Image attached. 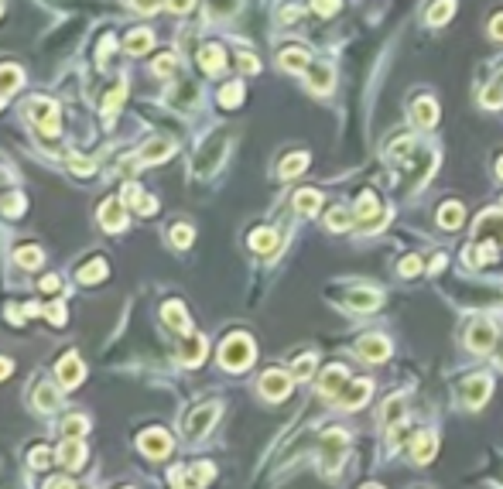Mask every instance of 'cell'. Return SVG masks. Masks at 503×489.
I'll use <instances>...</instances> for the list:
<instances>
[{
	"label": "cell",
	"mask_w": 503,
	"mask_h": 489,
	"mask_svg": "<svg viewBox=\"0 0 503 489\" xmlns=\"http://www.w3.org/2000/svg\"><path fill=\"white\" fill-rule=\"evenodd\" d=\"M319 206H322V196L311 192V189H302V192L294 196V209H298L302 215H315L319 213Z\"/></svg>",
	"instance_id": "f546056e"
},
{
	"label": "cell",
	"mask_w": 503,
	"mask_h": 489,
	"mask_svg": "<svg viewBox=\"0 0 503 489\" xmlns=\"http://www.w3.org/2000/svg\"><path fill=\"white\" fill-rule=\"evenodd\" d=\"M123 96H127V89H123V86H116L114 93L106 96V103H103V113H106V120H114V117H116V106L123 103Z\"/></svg>",
	"instance_id": "b9f144b4"
},
{
	"label": "cell",
	"mask_w": 503,
	"mask_h": 489,
	"mask_svg": "<svg viewBox=\"0 0 503 489\" xmlns=\"http://www.w3.org/2000/svg\"><path fill=\"white\" fill-rule=\"evenodd\" d=\"M82 373H86V370H82V363H79L76 352H69V356L58 363V380H62L65 387H76L79 380H82Z\"/></svg>",
	"instance_id": "ffe728a7"
},
{
	"label": "cell",
	"mask_w": 503,
	"mask_h": 489,
	"mask_svg": "<svg viewBox=\"0 0 503 489\" xmlns=\"http://www.w3.org/2000/svg\"><path fill=\"white\" fill-rule=\"evenodd\" d=\"M465 219V209L459 206V202H446L442 209H438V223L446 226V230H459Z\"/></svg>",
	"instance_id": "4316f807"
},
{
	"label": "cell",
	"mask_w": 503,
	"mask_h": 489,
	"mask_svg": "<svg viewBox=\"0 0 503 489\" xmlns=\"http://www.w3.org/2000/svg\"><path fill=\"white\" fill-rule=\"evenodd\" d=\"M223 154H226V140L223 137H216L209 140L199 154H195V172L199 175H209V172H216L219 168V161H223Z\"/></svg>",
	"instance_id": "52a82bcc"
},
{
	"label": "cell",
	"mask_w": 503,
	"mask_h": 489,
	"mask_svg": "<svg viewBox=\"0 0 503 489\" xmlns=\"http://www.w3.org/2000/svg\"><path fill=\"white\" fill-rule=\"evenodd\" d=\"M123 45H127V52H131V55H140V52H148V48L155 45V35H151L148 28H137V31H131V35H127V41H123Z\"/></svg>",
	"instance_id": "f1b7e54d"
},
{
	"label": "cell",
	"mask_w": 503,
	"mask_h": 489,
	"mask_svg": "<svg viewBox=\"0 0 503 489\" xmlns=\"http://www.w3.org/2000/svg\"><path fill=\"white\" fill-rule=\"evenodd\" d=\"M490 397V376H472L463 387L465 408H483V400Z\"/></svg>",
	"instance_id": "9a60e30c"
},
{
	"label": "cell",
	"mask_w": 503,
	"mask_h": 489,
	"mask_svg": "<svg viewBox=\"0 0 503 489\" xmlns=\"http://www.w3.org/2000/svg\"><path fill=\"white\" fill-rule=\"evenodd\" d=\"M21 69L18 65H0V96H11L14 89L21 86Z\"/></svg>",
	"instance_id": "4dcf8cb0"
},
{
	"label": "cell",
	"mask_w": 503,
	"mask_h": 489,
	"mask_svg": "<svg viewBox=\"0 0 503 489\" xmlns=\"http://www.w3.org/2000/svg\"><path fill=\"white\" fill-rule=\"evenodd\" d=\"M219 103H223V106H240V103H243V86H240V82H226V86H223V89H219Z\"/></svg>",
	"instance_id": "e575fe53"
},
{
	"label": "cell",
	"mask_w": 503,
	"mask_h": 489,
	"mask_svg": "<svg viewBox=\"0 0 503 489\" xmlns=\"http://www.w3.org/2000/svg\"><path fill=\"white\" fill-rule=\"evenodd\" d=\"M442 267H446V257H435V260H431V274H438Z\"/></svg>",
	"instance_id": "91938a15"
},
{
	"label": "cell",
	"mask_w": 503,
	"mask_h": 489,
	"mask_svg": "<svg viewBox=\"0 0 503 489\" xmlns=\"http://www.w3.org/2000/svg\"><path fill=\"white\" fill-rule=\"evenodd\" d=\"M165 0H134V7L140 11V14H151V11H157Z\"/></svg>",
	"instance_id": "db71d44e"
},
{
	"label": "cell",
	"mask_w": 503,
	"mask_h": 489,
	"mask_svg": "<svg viewBox=\"0 0 503 489\" xmlns=\"http://www.w3.org/2000/svg\"><path fill=\"white\" fill-rule=\"evenodd\" d=\"M411 110H414V113H411V120H414L418 127H435V123H438V103H435V99H428V96L418 99Z\"/></svg>",
	"instance_id": "ac0fdd59"
},
{
	"label": "cell",
	"mask_w": 503,
	"mask_h": 489,
	"mask_svg": "<svg viewBox=\"0 0 503 489\" xmlns=\"http://www.w3.org/2000/svg\"><path fill=\"white\" fill-rule=\"evenodd\" d=\"M41 291H58V277H45L41 281Z\"/></svg>",
	"instance_id": "680465c9"
},
{
	"label": "cell",
	"mask_w": 503,
	"mask_h": 489,
	"mask_svg": "<svg viewBox=\"0 0 503 489\" xmlns=\"http://www.w3.org/2000/svg\"><path fill=\"white\" fill-rule=\"evenodd\" d=\"M86 428H89V425H86L82 417H65V425H62L65 438H82V434H86Z\"/></svg>",
	"instance_id": "7bdbcfd3"
},
{
	"label": "cell",
	"mask_w": 503,
	"mask_h": 489,
	"mask_svg": "<svg viewBox=\"0 0 503 489\" xmlns=\"http://www.w3.org/2000/svg\"><path fill=\"white\" fill-rule=\"evenodd\" d=\"M435 449H438V442H435V434L431 431H425V434H418L414 438V445H411V459L414 462H431V455H435Z\"/></svg>",
	"instance_id": "7402d4cb"
},
{
	"label": "cell",
	"mask_w": 503,
	"mask_h": 489,
	"mask_svg": "<svg viewBox=\"0 0 503 489\" xmlns=\"http://www.w3.org/2000/svg\"><path fill=\"white\" fill-rule=\"evenodd\" d=\"M7 373H11V363H7V359H0V380H4Z\"/></svg>",
	"instance_id": "94428289"
},
{
	"label": "cell",
	"mask_w": 503,
	"mask_h": 489,
	"mask_svg": "<svg viewBox=\"0 0 503 489\" xmlns=\"http://www.w3.org/2000/svg\"><path fill=\"white\" fill-rule=\"evenodd\" d=\"M483 106H486V110L503 106V86H500V82H493V86H486V89H483Z\"/></svg>",
	"instance_id": "60d3db41"
},
{
	"label": "cell",
	"mask_w": 503,
	"mask_h": 489,
	"mask_svg": "<svg viewBox=\"0 0 503 489\" xmlns=\"http://www.w3.org/2000/svg\"><path fill=\"white\" fill-rule=\"evenodd\" d=\"M472 240L486 250V260H493L497 250H503V215L500 213H483L476 223V233Z\"/></svg>",
	"instance_id": "6da1fadb"
},
{
	"label": "cell",
	"mask_w": 503,
	"mask_h": 489,
	"mask_svg": "<svg viewBox=\"0 0 503 489\" xmlns=\"http://www.w3.org/2000/svg\"><path fill=\"white\" fill-rule=\"evenodd\" d=\"M346 449H349L346 431H329V434H322V442H319V462H322V469H326V472L339 469V462H343Z\"/></svg>",
	"instance_id": "3957f363"
},
{
	"label": "cell",
	"mask_w": 503,
	"mask_h": 489,
	"mask_svg": "<svg viewBox=\"0 0 503 489\" xmlns=\"http://www.w3.org/2000/svg\"><path fill=\"white\" fill-rule=\"evenodd\" d=\"M140 451H144V455H151V459H165V455L172 451V438H168V431L148 428L144 434H140Z\"/></svg>",
	"instance_id": "30bf717a"
},
{
	"label": "cell",
	"mask_w": 503,
	"mask_h": 489,
	"mask_svg": "<svg viewBox=\"0 0 503 489\" xmlns=\"http://www.w3.org/2000/svg\"><path fill=\"white\" fill-rule=\"evenodd\" d=\"M28 110H31V120L38 123V130L45 137H58V106L52 99L41 96V99H35Z\"/></svg>",
	"instance_id": "5b68a950"
},
{
	"label": "cell",
	"mask_w": 503,
	"mask_h": 489,
	"mask_svg": "<svg viewBox=\"0 0 503 489\" xmlns=\"http://www.w3.org/2000/svg\"><path fill=\"white\" fill-rule=\"evenodd\" d=\"M240 69L250 76V72H260V62L253 59V55H240Z\"/></svg>",
	"instance_id": "f5cc1de1"
},
{
	"label": "cell",
	"mask_w": 503,
	"mask_h": 489,
	"mask_svg": "<svg viewBox=\"0 0 503 489\" xmlns=\"http://www.w3.org/2000/svg\"><path fill=\"white\" fill-rule=\"evenodd\" d=\"M45 489H76V486H72L69 479H58V476H55V479H48V486H45Z\"/></svg>",
	"instance_id": "6f0895ef"
},
{
	"label": "cell",
	"mask_w": 503,
	"mask_h": 489,
	"mask_svg": "<svg viewBox=\"0 0 503 489\" xmlns=\"http://www.w3.org/2000/svg\"><path fill=\"white\" fill-rule=\"evenodd\" d=\"M370 390H373V383H370V380H349L346 387L339 390L336 404H339L343 411H356V408H363V404L370 400Z\"/></svg>",
	"instance_id": "8992f818"
},
{
	"label": "cell",
	"mask_w": 503,
	"mask_h": 489,
	"mask_svg": "<svg viewBox=\"0 0 503 489\" xmlns=\"http://www.w3.org/2000/svg\"><path fill=\"white\" fill-rule=\"evenodd\" d=\"M384 421H387L390 428H401V421H404V397L401 393L390 397L387 404H384Z\"/></svg>",
	"instance_id": "1f68e13d"
},
{
	"label": "cell",
	"mask_w": 503,
	"mask_h": 489,
	"mask_svg": "<svg viewBox=\"0 0 503 489\" xmlns=\"http://www.w3.org/2000/svg\"><path fill=\"white\" fill-rule=\"evenodd\" d=\"M99 223L116 233V230H123V223H127V202L123 198H106L103 206H99Z\"/></svg>",
	"instance_id": "8fae6325"
},
{
	"label": "cell",
	"mask_w": 503,
	"mask_h": 489,
	"mask_svg": "<svg viewBox=\"0 0 503 489\" xmlns=\"http://www.w3.org/2000/svg\"><path fill=\"white\" fill-rule=\"evenodd\" d=\"M401 274L404 277L421 274V260H418V257H404V260H401Z\"/></svg>",
	"instance_id": "c3c4849f"
},
{
	"label": "cell",
	"mask_w": 503,
	"mask_h": 489,
	"mask_svg": "<svg viewBox=\"0 0 503 489\" xmlns=\"http://www.w3.org/2000/svg\"><path fill=\"white\" fill-rule=\"evenodd\" d=\"M202 356H206V339L195 332H185V342H182V359L189 363V366H199L202 363Z\"/></svg>",
	"instance_id": "d6986e66"
},
{
	"label": "cell",
	"mask_w": 503,
	"mask_h": 489,
	"mask_svg": "<svg viewBox=\"0 0 503 489\" xmlns=\"http://www.w3.org/2000/svg\"><path fill=\"white\" fill-rule=\"evenodd\" d=\"M219 363H223L226 370H247V366L253 363V342H250V335H243V332L230 335V339L219 346Z\"/></svg>",
	"instance_id": "7a4b0ae2"
},
{
	"label": "cell",
	"mask_w": 503,
	"mask_h": 489,
	"mask_svg": "<svg viewBox=\"0 0 503 489\" xmlns=\"http://www.w3.org/2000/svg\"><path fill=\"white\" fill-rule=\"evenodd\" d=\"M0 99H4V96H0Z\"/></svg>",
	"instance_id": "03108f58"
},
{
	"label": "cell",
	"mask_w": 503,
	"mask_h": 489,
	"mask_svg": "<svg viewBox=\"0 0 503 489\" xmlns=\"http://www.w3.org/2000/svg\"><path fill=\"white\" fill-rule=\"evenodd\" d=\"M377 213V198L370 196V192H363V196L356 198V209H353V215H356V223H360V226H363V223H373V219H380V215H373Z\"/></svg>",
	"instance_id": "83f0119b"
},
{
	"label": "cell",
	"mask_w": 503,
	"mask_h": 489,
	"mask_svg": "<svg viewBox=\"0 0 503 489\" xmlns=\"http://www.w3.org/2000/svg\"><path fill=\"white\" fill-rule=\"evenodd\" d=\"M346 366H329V370L322 373V380H319V390H322V397H339V390L346 387Z\"/></svg>",
	"instance_id": "5bb4252c"
},
{
	"label": "cell",
	"mask_w": 503,
	"mask_h": 489,
	"mask_svg": "<svg viewBox=\"0 0 503 489\" xmlns=\"http://www.w3.org/2000/svg\"><path fill=\"white\" fill-rule=\"evenodd\" d=\"M490 35H493V38H500V41H503V14H497V18L490 21Z\"/></svg>",
	"instance_id": "9f6ffc18"
},
{
	"label": "cell",
	"mask_w": 503,
	"mask_h": 489,
	"mask_svg": "<svg viewBox=\"0 0 503 489\" xmlns=\"http://www.w3.org/2000/svg\"><path fill=\"white\" fill-rule=\"evenodd\" d=\"M216 417H219V408H216V404H202V408H195L192 414H185V421H182L185 438H189V442L206 438V431L216 425Z\"/></svg>",
	"instance_id": "277c9868"
},
{
	"label": "cell",
	"mask_w": 503,
	"mask_h": 489,
	"mask_svg": "<svg viewBox=\"0 0 503 489\" xmlns=\"http://www.w3.org/2000/svg\"><path fill=\"white\" fill-rule=\"evenodd\" d=\"M465 346L472 352H490L497 346V329L490 322H472L469 325V335H465Z\"/></svg>",
	"instance_id": "9c48e42d"
},
{
	"label": "cell",
	"mask_w": 503,
	"mask_h": 489,
	"mask_svg": "<svg viewBox=\"0 0 503 489\" xmlns=\"http://www.w3.org/2000/svg\"><path fill=\"white\" fill-rule=\"evenodd\" d=\"M349 308H353V312H373V308H377V305H380V291H363V288H356V291H349Z\"/></svg>",
	"instance_id": "603a6c76"
},
{
	"label": "cell",
	"mask_w": 503,
	"mask_h": 489,
	"mask_svg": "<svg viewBox=\"0 0 503 489\" xmlns=\"http://www.w3.org/2000/svg\"><path fill=\"white\" fill-rule=\"evenodd\" d=\"M99 277H106V264L103 260H93V264H86L79 271V281H86V284H96Z\"/></svg>",
	"instance_id": "f35d334b"
},
{
	"label": "cell",
	"mask_w": 503,
	"mask_h": 489,
	"mask_svg": "<svg viewBox=\"0 0 503 489\" xmlns=\"http://www.w3.org/2000/svg\"><path fill=\"white\" fill-rule=\"evenodd\" d=\"M311 373H315V356H298L294 366H291V376L294 380H309Z\"/></svg>",
	"instance_id": "74e56055"
},
{
	"label": "cell",
	"mask_w": 503,
	"mask_h": 489,
	"mask_svg": "<svg viewBox=\"0 0 503 489\" xmlns=\"http://www.w3.org/2000/svg\"><path fill=\"white\" fill-rule=\"evenodd\" d=\"M45 315H48L55 325H62V322H65V308H62V301H52V305L45 308Z\"/></svg>",
	"instance_id": "816d5d0a"
},
{
	"label": "cell",
	"mask_w": 503,
	"mask_h": 489,
	"mask_svg": "<svg viewBox=\"0 0 503 489\" xmlns=\"http://www.w3.org/2000/svg\"><path fill=\"white\" fill-rule=\"evenodd\" d=\"M172 151H175L172 140L157 137V140H148V144H144V151H140V157H137V161H140V164H155V161H165Z\"/></svg>",
	"instance_id": "44dd1931"
},
{
	"label": "cell",
	"mask_w": 503,
	"mask_h": 489,
	"mask_svg": "<svg viewBox=\"0 0 503 489\" xmlns=\"http://www.w3.org/2000/svg\"><path fill=\"white\" fill-rule=\"evenodd\" d=\"M69 164H72V172H79V175H93V161H86V157L72 154L69 157Z\"/></svg>",
	"instance_id": "681fc988"
},
{
	"label": "cell",
	"mask_w": 503,
	"mask_h": 489,
	"mask_svg": "<svg viewBox=\"0 0 503 489\" xmlns=\"http://www.w3.org/2000/svg\"><path fill=\"white\" fill-rule=\"evenodd\" d=\"M349 223H356V215H349V209H343V206H336V209L326 215V226L336 230V233H346Z\"/></svg>",
	"instance_id": "d6a6232c"
},
{
	"label": "cell",
	"mask_w": 503,
	"mask_h": 489,
	"mask_svg": "<svg viewBox=\"0 0 503 489\" xmlns=\"http://www.w3.org/2000/svg\"><path fill=\"white\" fill-rule=\"evenodd\" d=\"M175 69H178L175 55H157V62H155V72H157V76H172Z\"/></svg>",
	"instance_id": "bcb514c9"
},
{
	"label": "cell",
	"mask_w": 503,
	"mask_h": 489,
	"mask_svg": "<svg viewBox=\"0 0 503 489\" xmlns=\"http://www.w3.org/2000/svg\"><path fill=\"white\" fill-rule=\"evenodd\" d=\"M192 4H195V0H168V7H172L175 14H189V11H192Z\"/></svg>",
	"instance_id": "11a10c76"
},
{
	"label": "cell",
	"mask_w": 503,
	"mask_h": 489,
	"mask_svg": "<svg viewBox=\"0 0 503 489\" xmlns=\"http://www.w3.org/2000/svg\"><path fill=\"white\" fill-rule=\"evenodd\" d=\"M250 247L257 250V254L271 257L274 250H277V233H274V230H253V233H250Z\"/></svg>",
	"instance_id": "d4e9b609"
},
{
	"label": "cell",
	"mask_w": 503,
	"mask_h": 489,
	"mask_svg": "<svg viewBox=\"0 0 503 489\" xmlns=\"http://www.w3.org/2000/svg\"><path fill=\"white\" fill-rule=\"evenodd\" d=\"M41 260H45V254H41L38 247H21V250H18V264H21V267H41Z\"/></svg>",
	"instance_id": "ab89813d"
},
{
	"label": "cell",
	"mask_w": 503,
	"mask_h": 489,
	"mask_svg": "<svg viewBox=\"0 0 503 489\" xmlns=\"http://www.w3.org/2000/svg\"><path fill=\"white\" fill-rule=\"evenodd\" d=\"M199 65H202V72H206V76H219V72H223V65H226L223 48H219V45H206V48L199 52Z\"/></svg>",
	"instance_id": "e0dca14e"
},
{
	"label": "cell",
	"mask_w": 503,
	"mask_h": 489,
	"mask_svg": "<svg viewBox=\"0 0 503 489\" xmlns=\"http://www.w3.org/2000/svg\"><path fill=\"white\" fill-rule=\"evenodd\" d=\"M58 462H62L65 469H79V466L86 462V449H82V442H79V438H65V442H62V449H58Z\"/></svg>",
	"instance_id": "2e32d148"
},
{
	"label": "cell",
	"mask_w": 503,
	"mask_h": 489,
	"mask_svg": "<svg viewBox=\"0 0 503 489\" xmlns=\"http://www.w3.org/2000/svg\"><path fill=\"white\" fill-rule=\"evenodd\" d=\"M48 462H52V451H48V449H35V451H31V466H35V469H45Z\"/></svg>",
	"instance_id": "f907efd6"
},
{
	"label": "cell",
	"mask_w": 503,
	"mask_h": 489,
	"mask_svg": "<svg viewBox=\"0 0 503 489\" xmlns=\"http://www.w3.org/2000/svg\"><path fill=\"white\" fill-rule=\"evenodd\" d=\"M497 175L503 178V157H500V161H497Z\"/></svg>",
	"instance_id": "6125c7cd"
},
{
	"label": "cell",
	"mask_w": 503,
	"mask_h": 489,
	"mask_svg": "<svg viewBox=\"0 0 503 489\" xmlns=\"http://www.w3.org/2000/svg\"><path fill=\"white\" fill-rule=\"evenodd\" d=\"M161 318L172 325L175 332H189V312H185L178 301H168V305H165V312H161Z\"/></svg>",
	"instance_id": "cb8c5ba5"
},
{
	"label": "cell",
	"mask_w": 503,
	"mask_h": 489,
	"mask_svg": "<svg viewBox=\"0 0 503 489\" xmlns=\"http://www.w3.org/2000/svg\"><path fill=\"white\" fill-rule=\"evenodd\" d=\"M311 7H315L322 18H332V14L339 11V0H311Z\"/></svg>",
	"instance_id": "7dc6e473"
},
{
	"label": "cell",
	"mask_w": 503,
	"mask_h": 489,
	"mask_svg": "<svg viewBox=\"0 0 503 489\" xmlns=\"http://www.w3.org/2000/svg\"><path fill=\"white\" fill-rule=\"evenodd\" d=\"M305 76H309V86L315 93H329L332 86H336V72H332V65H326V62H311Z\"/></svg>",
	"instance_id": "4fadbf2b"
},
{
	"label": "cell",
	"mask_w": 503,
	"mask_h": 489,
	"mask_svg": "<svg viewBox=\"0 0 503 489\" xmlns=\"http://www.w3.org/2000/svg\"><path fill=\"white\" fill-rule=\"evenodd\" d=\"M497 82H500V86H503V69H500V72H497Z\"/></svg>",
	"instance_id": "be15d7a7"
},
{
	"label": "cell",
	"mask_w": 503,
	"mask_h": 489,
	"mask_svg": "<svg viewBox=\"0 0 503 489\" xmlns=\"http://www.w3.org/2000/svg\"><path fill=\"white\" fill-rule=\"evenodd\" d=\"M172 243L178 247V250H185V247L192 243V230H189V226H175V230H172Z\"/></svg>",
	"instance_id": "f6af8a7d"
},
{
	"label": "cell",
	"mask_w": 503,
	"mask_h": 489,
	"mask_svg": "<svg viewBox=\"0 0 503 489\" xmlns=\"http://www.w3.org/2000/svg\"><path fill=\"white\" fill-rule=\"evenodd\" d=\"M0 209H4L7 215H21V213H24V198H21L18 192H11V196L0 202Z\"/></svg>",
	"instance_id": "ee69618b"
},
{
	"label": "cell",
	"mask_w": 503,
	"mask_h": 489,
	"mask_svg": "<svg viewBox=\"0 0 503 489\" xmlns=\"http://www.w3.org/2000/svg\"><path fill=\"white\" fill-rule=\"evenodd\" d=\"M305 164H309V154H291L284 157V164H281V178H294L305 172Z\"/></svg>",
	"instance_id": "d590c367"
},
{
	"label": "cell",
	"mask_w": 503,
	"mask_h": 489,
	"mask_svg": "<svg viewBox=\"0 0 503 489\" xmlns=\"http://www.w3.org/2000/svg\"><path fill=\"white\" fill-rule=\"evenodd\" d=\"M356 352H360L363 359H370V363H384L390 356V342L384 335H363V339L356 342Z\"/></svg>",
	"instance_id": "7c38bea8"
},
{
	"label": "cell",
	"mask_w": 503,
	"mask_h": 489,
	"mask_svg": "<svg viewBox=\"0 0 503 489\" xmlns=\"http://www.w3.org/2000/svg\"><path fill=\"white\" fill-rule=\"evenodd\" d=\"M452 14H455V0H438V4L431 7V14H428V24L438 28V24H446Z\"/></svg>",
	"instance_id": "836d02e7"
},
{
	"label": "cell",
	"mask_w": 503,
	"mask_h": 489,
	"mask_svg": "<svg viewBox=\"0 0 503 489\" xmlns=\"http://www.w3.org/2000/svg\"><path fill=\"white\" fill-rule=\"evenodd\" d=\"M281 69H288V72H309V55L302 52V48H288V52H281Z\"/></svg>",
	"instance_id": "484cf974"
},
{
	"label": "cell",
	"mask_w": 503,
	"mask_h": 489,
	"mask_svg": "<svg viewBox=\"0 0 503 489\" xmlns=\"http://www.w3.org/2000/svg\"><path fill=\"white\" fill-rule=\"evenodd\" d=\"M35 404H38V411L52 414L58 408V393L55 387H38V397H35Z\"/></svg>",
	"instance_id": "8d00e7d4"
},
{
	"label": "cell",
	"mask_w": 503,
	"mask_h": 489,
	"mask_svg": "<svg viewBox=\"0 0 503 489\" xmlns=\"http://www.w3.org/2000/svg\"><path fill=\"white\" fill-rule=\"evenodd\" d=\"M363 489H380V486H373V483H370V486H363Z\"/></svg>",
	"instance_id": "e7e4bbea"
},
{
	"label": "cell",
	"mask_w": 503,
	"mask_h": 489,
	"mask_svg": "<svg viewBox=\"0 0 503 489\" xmlns=\"http://www.w3.org/2000/svg\"><path fill=\"white\" fill-rule=\"evenodd\" d=\"M260 393H264L267 400H284L291 393V376L281 370H267L260 376Z\"/></svg>",
	"instance_id": "ba28073f"
}]
</instances>
